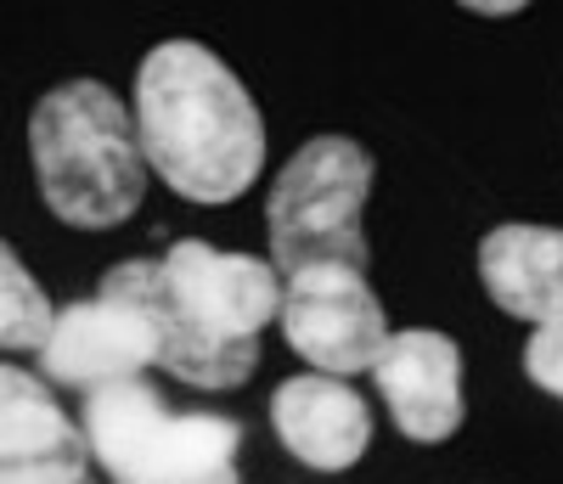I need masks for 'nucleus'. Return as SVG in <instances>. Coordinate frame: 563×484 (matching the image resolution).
Wrapping results in <instances>:
<instances>
[{
    "mask_svg": "<svg viewBox=\"0 0 563 484\" xmlns=\"http://www.w3.org/2000/svg\"><path fill=\"white\" fill-rule=\"evenodd\" d=\"M135 135L147 169L192 204H231L265 169V119L209 45L164 40L135 68Z\"/></svg>",
    "mask_w": 563,
    "mask_h": 484,
    "instance_id": "f257e3e1",
    "label": "nucleus"
},
{
    "mask_svg": "<svg viewBox=\"0 0 563 484\" xmlns=\"http://www.w3.org/2000/svg\"><path fill=\"white\" fill-rule=\"evenodd\" d=\"M158 321V366L192 389H243L260 366V332L282 316L271 260L180 237L164 260H130Z\"/></svg>",
    "mask_w": 563,
    "mask_h": 484,
    "instance_id": "f03ea898",
    "label": "nucleus"
},
{
    "mask_svg": "<svg viewBox=\"0 0 563 484\" xmlns=\"http://www.w3.org/2000/svg\"><path fill=\"white\" fill-rule=\"evenodd\" d=\"M29 158L45 209L79 231L124 226L147 191L135 119L102 79H68L40 96L29 119Z\"/></svg>",
    "mask_w": 563,
    "mask_h": 484,
    "instance_id": "7ed1b4c3",
    "label": "nucleus"
},
{
    "mask_svg": "<svg viewBox=\"0 0 563 484\" xmlns=\"http://www.w3.org/2000/svg\"><path fill=\"white\" fill-rule=\"evenodd\" d=\"M79 433L113 484H198L238 473L243 428L209 411H169L147 377L90 389L79 406Z\"/></svg>",
    "mask_w": 563,
    "mask_h": 484,
    "instance_id": "20e7f679",
    "label": "nucleus"
},
{
    "mask_svg": "<svg viewBox=\"0 0 563 484\" xmlns=\"http://www.w3.org/2000/svg\"><path fill=\"white\" fill-rule=\"evenodd\" d=\"M372 198V153L350 135H316L276 169L265 231L282 276L316 265H361L366 231L361 209Z\"/></svg>",
    "mask_w": 563,
    "mask_h": 484,
    "instance_id": "39448f33",
    "label": "nucleus"
},
{
    "mask_svg": "<svg viewBox=\"0 0 563 484\" xmlns=\"http://www.w3.org/2000/svg\"><path fill=\"white\" fill-rule=\"evenodd\" d=\"M40 366L63 389H108V383H130L147 366H158V321L135 287L130 260L113 265L97 287V299H79L57 310L52 332L40 344Z\"/></svg>",
    "mask_w": 563,
    "mask_h": 484,
    "instance_id": "423d86ee",
    "label": "nucleus"
},
{
    "mask_svg": "<svg viewBox=\"0 0 563 484\" xmlns=\"http://www.w3.org/2000/svg\"><path fill=\"white\" fill-rule=\"evenodd\" d=\"M282 332L310 372L355 377L372 372L389 344V321L378 294L366 287L361 265H316L282 282Z\"/></svg>",
    "mask_w": 563,
    "mask_h": 484,
    "instance_id": "0eeeda50",
    "label": "nucleus"
},
{
    "mask_svg": "<svg viewBox=\"0 0 563 484\" xmlns=\"http://www.w3.org/2000/svg\"><path fill=\"white\" fill-rule=\"evenodd\" d=\"M0 484H97L90 446L57 395L0 361Z\"/></svg>",
    "mask_w": 563,
    "mask_h": 484,
    "instance_id": "6e6552de",
    "label": "nucleus"
},
{
    "mask_svg": "<svg viewBox=\"0 0 563 484\" xmlns=\"http://www.w3.org/2000/svg\"><path fill=\"white\" fill-rule=\"evenodd\" d=\"M372 383L395 417V428L417 446H440L462 428V350L434 327L389 332V344L372 366Z\"/></svg>",
    "mask_w": 563,
    "mask_h": 484,
    "instance_id": "1a4fd4ad",
    "label": "nucleus"
},
{
    "mask_svg": "<svg viewBox=\"0 0 563 484\" xmlns=\"http://www.w3.org/2000/svg\"><path fill=\"white\" fill-rule=\"evenodd\" d=\"M271 428H276V440L288 446V457H299L316 473H344L372 446L366 400L344 377H327V372H299L288 383H276Z\"/></svg>",
    "mask_w": 563,
    "mask_h": 484,
    "instance_id": "9d476101",
    "label": "nucleus"
},
{
    "mask_svg": "<svg viewBox=\"0 0 563 484\" xmlns=\"http://www.w3.org/2000/svg\"><path fill=\"white\" fill-rule=\"evenodd\" d=\"M479 282L496 310L530 327L563 321V231L558 226H496L479 242Z\"/></svg>",
    "mask_w": 563,
    "mask_h": 484,
    "instance_id": "9b49d317",
    "label": "nucleus"
},
{
    "mask_svg": "<svg viewBox=\"0 0 563 484\" xmlns=\"http://www.w3.org/2000/svg\"><path fill=\"white\" fill-rule=\"evenodd\" d=\"M57 310L40 294V282L23 271V260L0 242V350H40Z\"/></svg>",
    "mask_w": 563,
    "mask_h": 484,
    "instance_id": "f8f14e48",
    "label": "nucleus"
},
{
    "mask_svg": "<svg viewBox=\"0 0 563 484\" xmlns=\"http://www.w3.org/2000/svg\"><path fill=\"white\" fill-rule=\"evenodd\" d=\"M525 372H530L536 389H547V395L563 400V321L530 332V344H525Z\"/></svg>",
    "mask_w": 563,
    "mask_h": 484,
    "instance_id": "ddd939ff",
    "label": "nucleus"
},
{
    "mask_svg": "<svg viewBox=\"0 0 563 484\" xmlns=\"http://www.w3.org/2000/svg\"><path fill=\"white\" fill-rule=\"evenodd\" d=\"M456 7L479 12V18H512V12H525L530 0H456Z\"/></svg>",
    "mask_w": 563,
    "mask_h": 484,
    "instance_id": "4468645a",
    "label": "nucleus"
},
{
    "mask_svg": "<svg viewBox=\"0 0 563 484\" xmlns=\"http://www.w3.org/2000/svg\"><path fill=\"white\" fill-rule=\"evenodd\" d=\"M198 484H238V473H220V479H198Z\"/></svg>",
    "mask_w": 563,
    "mask_h": 484,
    "instance_id": "2eb2a0df",
    "label": "nucleus"
}]
</instances>
